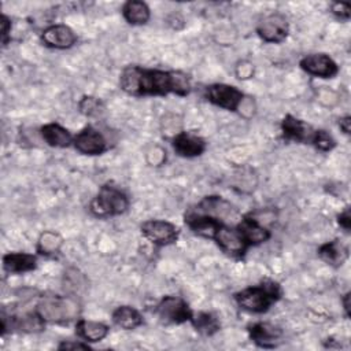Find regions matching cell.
<instances>
[{"label":"cell","instance_id":"obj_1","mask_svg":"<svg viewBox=\"0 0 351 351\" xmlns=\"http://www.w3.org/2000/svg\"><path fill=\"white\" fill-rule=\"evenodd\" d=\"M119 85L123 92L132 96H165L169 93L185 96L191 92V80L185 73L140 66L125 67L119 77Z\"/></svg>","mask_w":351,"mask_h":351},{"label":"cell","instance_id":"obj_2","mask_svg":"<svg viewBox=\"0 0 351 351\" xmlns=\"http://www.w3.org/2000/svg\"><path fill=\"white\" fill-rule=\"evenodd\" d=\"M281 298V288L274 281L248 287L234 295L237 304L250 313H265Z\"/></svg>","mask_w":351,"mask_h":351},{"label":"cell","instance_id":"obj_3","mask_svg":"<svg viewBox=\"0 0 351 351\" xmlns=\"http://www.w3.org/2000/svg\"><path fill=\"white\" fill-rule=\"evenodd\" d=\"M36 311L45 322L63 324L77 318L80 313V306L77 300L71 296L48 295L43 296L38 300Z\"/></svg>","mask_w":351,"mask_h":351},{"label":"cell","instance_id":"obj_4","mask_svg":"<svg viewBox=\"0 0 351 351\" xmlns=\"http://www.w3.org/2000/svg\"><path fill=\"white\" fill-rule=\"evenodd\" d=\"M129 207L128 196L112 185H103L92 199L89 210L96 217H112L123 214Z\"/></svg>","mask_w":351,"mask_h":351},{"label":"cell","instance_id":"obj_5","mask_svg":"<svg viewBox=\"0 0 351 351\" xmlns=\"http://www.w3.org/2000/svg\"><path fill=\"white\" fill-rule=\"evenodd\" d=\"M197 214L207 215L210 218H214L219 222H234L239 219V211L233 204H230L228 200L219 197V196H207L204 197L195 210H192Z\"/></svg>","mask_w":351,"mask_h":351},{"label":"cell","instance_id":"obj_6","mask_svg":"<svg viewBox=\"0 0 351 351\" xmlns=\"http://www.w3.org/2000/svg\"><path fill=\"white\" fill-rule=\"evenodd\" d=\"M213 239L217 241L223 252L232 256H243L250 248L237 226H228L226 223H219Z\"/></svg>","mask_w":351,"mask_h":351},{"label":"cell","instance_id":"obj_7","mask_svg":"<svg viewBox=\"0 0 351 351\" xmlns=\"http://www.w3.org/2000/svg\"><path fill=\"white\" fill-rule=\"evenodd\" d=\"M206 97L213 104L229 111L239 110L244 101L243 92L228 84H213L207 86Z\"/></svg>","mask_w":351,"mask_h":351},{"label":"cell","instance_id":"obj_8","mask_svg":"<svg viewBox=\"0 0 351 351\" xmlns=\"http://www.w3.org/2000/svg\"><path fill=\"white\" fill-rule=\"evenodd\" d=\"M156 314L166 324H182L191 321L192 310L178 296H165L156 306Z\"/></svg>","mask_w":351,"mask_h":351},{"label":"cell","instance_id":"obj_9","mask_svg":"<svg viewBox=\"0 0 351 351\" xmlns=\"http://www.w3.org/2000/svg\"><path fill=\"white\" fill-rule=\"evenodd\" d=\"M141 233L156 245H169L177 241L178 228L163 219H148L141 223Z\"/></svg>","mask_w":351,"mask_h":351},{"label":"cell","instance_id":"obj_10","mask_svg":"<svg viewBox=\"0 0 351 351\" xmlns=\"http://www.w3.org/2000/svg\"><path fill=\"white\" fill-rule=\"evenodd\" d=\"M45 321L40 317L37 311L33 313H23L18 315H1V332L3 335L7 330H16L23 333H36L44 329Z\"/></svg>","mask_w":351,"mask_h":351},{"label":"cell","instance_id":"obj_11","mask_svg":"<svg viewBox=\"0 0 351 351\" xmlns=\"http://www.w3.org/2000/svg\"><path fill=\"white\" fill-rule=\"evenodd\" d=\"M288 21L285 15L280 12L270 14L261 19L256 26V32L259 37L266 43H281L288 36Z\"/></svg>","mask_w":351,"mask_h":351},{"label":"cell","instance_id":"obj_12","mask_svg":"<svg viewBox=\"0 0 351 351\" xmlns=\"http://www.w3.org/2000/svg\"><path fill=\"white\" fill-rule=\"evenodd\" d=\"M300 67L310 75L321 78H333L339 73L336 62L325 53H311L300 60Z\"/></svg>","mask_w":351,"mask_h":351},{"label":"cell","instance_id":"obj_13","mask_svg":"<svg viewBox=\"0 0 351 351\" xmlns=\"http://www.w3.org/2000/svg\"><path fill=\"white\" fill-rule=\"evenodd\" d=\"M75 149L84 155H100L107 148L103 134L92 126L84 128L73 140Z\"/></svg>","mask_w":351,"mask_h":351},{"label":"cell","instance_id":"obj_14","mask_svg":"<svg viewBox=\"0 0 351 351\" xmlns=\"http://www.w3.org/2000/svg\"><path fill=\"white\" fill-rule=\"evenodd\" d=\"M41 41H43L44 45H47L49 48L66 49V48H70L75 44L77 36L71 30V27H69L67 25L58 23V25L48 26L43 32Z\"/></svg>","mask_w":351,"mask_h":351},{"label":"cell","instance_id":"obj_15","mask_svg":"<svg viewBox=\"0 0 351 351\" xmlns=\"http://www.w3.org/2000/svg\"><path fill=\"white\" fill-rule=\"evenodd\" d=\"M251 340L262 348H273L280 343L282 330L269 322H255L248 326Z\"/></svg>","mask_w":351,"mask_h":351},{"label":"cell","instance_id":"obj_16","mask_svg":"<svg viewBox=\"0 0 351 351\" xmlns=\"http://www.w3.org/2000/svg\"><path fill=\"white\" fill-rule=\"evenodd\" d=\"M173 148L180 156H199L206 149V141L192 132H178L173 138Z\"/></svg>","mask_w":351,"mask_h":351},{"label":"cell","instance_id":"obj_17","mask_svg":"<svg viewBox=\"0 0 351 351\" xmlns=\"http://www.w3.org/2000/svg\"><path fill=\"white\" fill-rule=\"evenodd\" d=\"M236 226L239 228V230L241 232L243 237L245 239V241L250 247L258 245L270 239V230L266 226H263L254 217H243L236 223Z\"/></svg>","mask_w":351,"mask_h":351},{"label":"cell","instance_id":"obj_18","mask_svg":"<svg viewBox=\"0 0 351 351\" xmlns=\"http://www.w3.org/2000/svg\"><path fill=\"white\" fill-rule=\"evenodd\" d=\"M281 130L285 138L295 140V141H313V137L315 134V129H313L310 125L304 123L302 119H298L292 115H285V118L281 122Z\"/></svg>","mask_w":351,"mask_h":351},{"label":"cell","instance_id":"obj_19","mask_svg":"<svg viewBox=\"0 0 351 351\" xmlns=\"http://www.w3.org/2000/svg\"><path fill=\"white\" fill-rule=\"evenodd\" d=\"M37 258L27 252H10L3 256V267L8 273H25L36 267Z\"/></svg>","mask_w":351,"mask_h":351},{"label":"cell","instance_id":"obj_20","mask_svg":"<svg viewBox=\"0 0 351 351\" xmlns=\"http://www.w3.org/2000/svg\"><path fill=\"white\" fill-rule=\"evenodd\" d=\"M41 137L43 140L55 148H66L73 143V136L70 134V132L67 129H64L63 126H60L59 123H47L44 125L41 129Z\"/></svg>","mask_w":351,"mask_h":351},{"label":"cell","instance_id":"obj_21","mask_svg":"<svg viewBox=\"0 0 351 351\" xmlns=\"http://www.w3.org/2000/svg\"><path fill=\"white\" fill-rule=\"evenodd\" d=\"M318 255L328 265L339 267L348 258V250L339 240H332L318 248Z\"/></svg>","mask_w":351,"mask_h":351},{"label":"cell","instance_id":"obj_22","mask_svg":"<svg viewBox=\"0 0 351 351\" xmlns=\"http://www.w3.org/2000/svg\"><path fill=\"white\" fill-rule=\"evenodd\" d=\"M75 333L86 341H100L108 335V326L103 322L90 319H78Z\"/></svg>","mask_w":351,"mask_h":351},{"label":"cell","instance_id":"obj_23","mask_svg":"<svg viewBox=\"0 0 351 351\" xmlns=\"http://www.w3.org/2000/svg\"><path fill=\"white\" fill-rule=\"evenodd\" d=\"M112 321L117 326L132 330L143 324V317L134 307L119 306L112 311Z\"/></svg>","mask_w":351,"mask_h":351},{"label":"cell","instance_id":"obj_24","mask_svg":"<svg viewBox=\"0 0 351 351\" xmlns=\"http://www.w3.org/2000/svg\"><path fill=\"white\" fill-rule=\"evenodd\" d=\"M122 14L130 25H144L148 22L151 15L148 5L138 0L126 1L122 7Z\"/></svg>","mask_w":351,"mask_h":351},{"label":"cell","instance_id":"obj_25","mask_svg":"<svg viewBox=\"0 0 351 351\" xmlns=\"http://www.w3.org/2000/svg\"><path fill=\"white\" fill-rule=\"evenodd\" d=\"M191 322L197 332H200L202 335H206V336H211V335L217 333L221 326L219 321L215 315H213L211 313H204V311H200L196 314L193 313Z\"/></svg>","mask_w":351,"mask_h":351},{"label":"cell","instance_id":"obj_26","mask_svg":"<svg viewBox=\"0 0 351 351\" xmlns=\"http://www.w3.org/2000/svg\"><path fill=\"white\" fill-rule=\"evenodd\" d=\"M62 237L51 230H47L41 233L38 243H37V251L44 255H53L56 254L62 247Z\"/></svg>","mask_w":351,"mask_h":351},{"label":"cell","instance_id":"obj_27","mask_svg":"<svg viewBox=\"0 0 351 351\" xmlns=\"http://www.w3.org/2000/svg\"><path fill=\"white\" fill-rule=\"evenodd\" d=\"M80 111L86 117H97L103 111V104L97 97L84 96L78 103Z\"/></svg>","mask_w":351,"mask_h":351},{"label":"cell","instance_id":"obj_28","mask_svg":"<svg viewBox=\"0 0 351 351\" xmlns=\"http://www.w3.org/2000/svg\"><path fill=\"white\" fill-rule=\"evenodd\" d=\"M311 144H314L315 148L321 149V151H330L335 148L336 141L335 138L325 130H315V134L313 137Z\"/></svg>","mask_w":351,"mask_h":351},{"label":"cell","instance_id":"obj_29","mask_svg":"<svg viewBox=\"0 0 351 351\" xmlns=\"http://www.w3.org/2000/svg\"><path fill=\"white\" fill-rule=\"evenodd\" d=\"M330 10H332V14H333L335 16H337L339 19H344V21L350 19L351 8H350V5H348L347 3L336 1V3H333V4H332Z\"/></svg>","mask_w":351,"mask_h":351},{"label":"cell","instance_id":"obj_30","mask_svg":"<svg viewBox=\"0 0 351 351\" xmlns=\"http://www.w3.org/2000/svg\"><path fill=\"white\" fill-rule=\"evenodd\" d=\"M254 74V64L250 62H240L236 66V75L240 80H247L251 78Z\"/></svg>","mask_w":351,"mask_h":351},{"label":"cell","instance_id":"obj_31","mask_svg":"<svg viewBox=\"0 0 351 351\" xmlns=\"http://www.w3.org/2000/svg\"><path fill=\"white\" fill-rule=\"evenodd\" d=\"M59 350H75V348H82V350H89L88 344L80 343V341H63L58 347Z\"/></svg>","mask_w":351,"mask_h":351},{"label":"cell","instance_id":"obj_32","mask_svg":"<svg viewBox=\"0 0 351 351\" xmlns=\"http://www.w3.org/2000/svg\"><path fill=\"white\" fill-rule=\"evenodd\" d=\"M10 30H11V22H10V19L3 14V15H1V38H3V44L7 43V37H8Z\"/></svg>","mask_w":351,"mask_h":351},{"label":"cell","instance_id":"obj_33","mask_svg":"<svg viewBox=\"0 0 351 351\" xmlns=\"http://www.w3.org/2000/svg\"><path fill=\"white\" fill-rule=\"evenodd\" d=\"M339 223H340V226H343L346 230H350L351 217H350V208H348V207H347L343 213H340V215H339Z\"/></svg>","mask_w":351,"mask_h":351},{"label":"cell","instance_id":"obj_34","mask_svg":"<svg viewBox=\"0 0 351 351\" xmlns=\"http://www.w3.org/2000/svg\"><path fill=\"white\" fill-rule=\"evenodd\" d=\"M339 126H340V129H341L346 134H350V132H351V117H350V115H346V117L340 118Z\"/></svg>","mask_w":351,"mask_h":351},{"label":"cell","instance_id":"obj_35","mask_svg":"<svg viewBox=\"0 0 351 351\" xmlns=\"http://www.w3.org/2000/svg\"><path fill=\"white\" fill-rule=\"evenodd\" d=\"M348 300H350V293H346L344 298H343V306H344V311H346L347 317H350V303H348Z\"/></svg>","mask_w":351,"mask_h":351}]
</instances>
